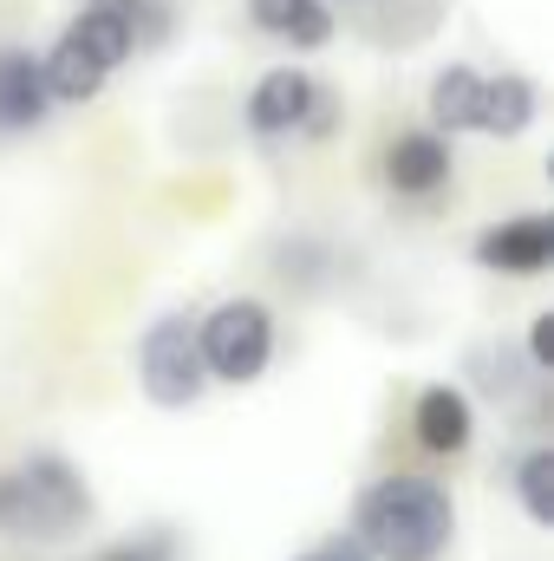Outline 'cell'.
<instances>
[{"instance_id":"obj_1","label":"cell","mask_w":554,"mask_h":561,"mask_svg":"<svg viewBox=\"0 0 554 561\" xmlns=\"http://www.w3.org/2000/svg\"><path fill=\"white\" fill-rule=\"evenodd\" d=\"M353 536L372 549V561H443L457 542V503L437 477H379L359 490Z\"/></svg>"},{"instance_id":"obj_2","label":"cell","mask_w":554,"mask_h":561,"mask_svg":"<svg viewBox=\"0 0 554 561\" xmlns=\"http://www.w3.org/2000/svg\"><path fill=\"white\" fill-rule=\"evenodd\" d=\"M92 523V490L59 450H33L0 470V536L13 542H66Z\"/></svg>"},{"instance_id":"obj_3","label":"cell","mask_w":554,"mask_h":561,"mask_svg":"<svg viewBox=\"0 0 554 561\" xmlns=\"http://www.w3.org/2000/svg\"><path fill=\"white\" fill-rule=\"evenodd\" d=\"M196 346H203L209 379H222V386H255V379L275 366V313H268V300H255V294L216 300V307L196 320Z\"/></svg>"},{"instance_id":"obj_4","label":"cell","mask_w":554,"mask_h":561,"mask_svg":"<svg viewBox=\"0 0 554 561\" xmlns=\"http://www.w3.org/2000/svg\"><path fill=\"white\" fill-rule=\"evenodd\" d=\"M138 386L143 399L163 405V412H189L209 392V366H203L189 313H157L138 333Z\"/></svg>"},{"instance_id":"obj_5","label":"cell","mask_w":554,"mask_h":561,"mask_svg":"<svg viewBox=\"0 0 554 561\" xmlns=\"http://www.w3.org/2000/svg\"><path fill=\"white\" fill-rule=\"evenodd\" d=\"M333 125V92L313 85V72L275 66L249 92V131L255 138H287V131H326Z\"/></svg>"},{"instance_id":"obj_6","label":"cell","mask_w":554,"mask_h":561,"mask_svg":"<svg viewBox=\"0 0 554 561\" xmlns=\"http://www.w3.org/2000/svg\"><path fill=\"white\" fill-rule=\"evenodd\" d=\"M476 268L489 275H549L554 268V216H509V222H489L470 249Z\"/></svg>"},{"instance_id":"obj_7","label":"cell","mask_w":554,"mask_h":561,"mask_svg":"<svg viewBox=\"0 0 554 561\" xmlns=\"http://www.w3.org/2000/svg\"><path fill=\"white\" fill-rule=\"evenodd\" d=\"M53 112V92H46V72L26 46H0V131H33L46 125Z\"/></svg>"},{"instance_id":"obj_8","label":"cell","mask_w":554,"mask_h":561,"mask_svg":"<svg viewBox=\"0 0 554 561\" xmlns=\"http://www.w3.org/2000/svg\"><path fill=\"white\" fill-rule=\"evenodd\" d=\"M39 72H46L53 105H85V99H99V92H105V79H112V66H105L92 46H79L72 33H59V39L39 53Z\"/></svg>"},{"instance_id":"obj_9","label":"cell","mask_w":554,"mask_h":561,"mask_svg":"<svg viewBox=\"0 0 554 561\" xmlns=\"http://www.w3.org/2000/svg\"><path fill=\"white\" fill-rule=\"evenodd\" d=\"M412 431L430 457H463L470 437H476V412H470V399L457 386H430L412 412Z\"/></svg>"},{"instance_id":"obj_10","label":"cell","mask_w":554,"mask_h":561,"mask_svg":"<svg viewBox=\"0 0 554 561\" xmlns=\"http://www.w3.org/2000/svg\"><path fill=\"white\" fill-rule=\"evenodd\" d=\"M385 183L399 196H430L450 183V144L443 131H405V138L385 150Z\"/></svg>"},{"instance_id":"obj_11","label":"cell","mask_w":554,"mask_h":561,"mask_svg":"<svg viewBox=\"0 0 554 561\" xmlns=\"http://www.w3.org/2000/svg\"><path fill=\"white\" fill-rule=\"evenodd\" d=\"M542 112V92L535 79L522 72H503V79H483V112H476V131L483 138H522Z\"/></svg>"},{"instance_id":"obj_12","label":"cell","mask_w":554,"mask_h":561,"mask_svg":"<svg viewBox=\"0 0 554 561\" xmlns=\"http://www.w3.org/2000/svg\"><path fill=\"white\" fill-rule=\"evenodd\" d=\"M249 20H255L262 33L287 39V46H300V53H320V46L333 39L326 0H249Z\"/></svg>"},{"instance_id":"obj_13","label":"cell","mask_w":554,"mask_h":561,"mask_svg":"<svg viewBox=\"0 0 554 561\" xmlns=\"http://www.w3.org/2000/svg\"><path fill=\"white\" fill-rule=\"evenodd\" d=\"M476 112H483V72L476 66H443L430 79V125L443 138H457V131H476Z\"/></svg>"},{"instance_id":"obj_14","label":"cell","mask_w":554,"mask_h":561,"mask_svg":"<svg viewBox=\"0 0 554 561\" xmlns=\"http://www.w3.org/2000/svg\"><path fill=\"white\" fill-rule=\"evenodd\" d=\"M509 490H516V503H522V516H529L535 529H554V450L549 444H535V450L516 457Z\"/></svg>"},{"instance_id":"obj_15","label":"cell","mask_w":554,"mask_h":561,"mask_svg":"<svg viewBox=\"0 0 554 561\" xmlns=\"http://www.w3.org/2000/svg\"><path fill=\"white\" fill-rule=\"evenodd\" d=\"M66 33H72L79 46H92V53H99V59H105L112 72H118V66H125V59L138 53V39H131V26H125V20H118V13H112L105 0H92V7H85V13H79V20L66 26Z\"/></svg>"},{"instance_id":"obj_16","label":"cell","mask_w":554,"mask_h":561,"mask_svg":"<svg viewBox=\"0 0 554 561\" xmlns=\"http://www.w3.org/2000/svg\"><path fill=\"white\" fill-rule=\"evenodd\" d=\"M105 7L131 26L138 46H163L170 39V0H105Z\"/></svg>"},{"instance_id":"obj_17","label":"cell","mask_w":554,"mask_h":561,"mask_svg":"<svg viewBox=\"0 0 554 561\" xmlns=\"http://www.w3.org/2000/svg\"><path fill=\"white\" fill-rule=\"evenodd\" d=\"M99 561H176V536L157 529V536H131L125 549H105Z\"/></svg>"},{"instance_id":"obj_18","label":"cell","mask_w":554,"mask_h":561,"mask_svg":"<svg viewBox=\"0 0 554 561\" xmlns=\"http://www.w3.org/2000/svg\"><path fill=\"white\" fill-rule=\"evenodd\" d=\"M293 561H372V549L359 536H326V542H313L307 556H293Z\"/></svg>"},{"instance_id":"obj_19","label":"cell","mask_w":554,"mask_h":561,"mask_svg":"<svg viewBox=\"0 0 554 561\" xmlns=\"http://www.w3.org/2000/svg\"><path fill=\"white\" fill-rule=\"evenodd\" d=\"M529 366L554 373V313H535V327H529Z\"/></svg>"}]
</instances>
